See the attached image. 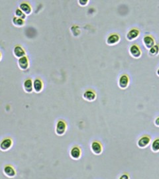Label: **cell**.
Instances as JSON below:
<instances>
[{
  "label": "cell",
  "mask_w": 159,
  "mask_h": 179,
  "mask_svg": "<svg viewBox=\"0 0 159 179\" xmlns=\"http://www.w3.org/2000/svg\"><path fill=\"white\" fill-rule=\"evenodd\" d=\"M67 126L66 123L63 121V120H60L57 122V125H56V133L58 135H64L66 131H67Z\"/></svg>",
  "instance_id": "obj_1"
},
{
  "label": "cell",
  "mask_w": 159,
  "mask_h": 179,
  "mask_svg": "<svg viewBox=\"0 0 159 179\" xmlns=\"http://www.w3.org/2000/svg\"><path fill=\"white\" fill-rule=\"evenodd\" d=\"M140 31L136 28H133L128 31L126 35V38L129 41H133L139 37Z\"/></svg>",
  "instance_id": "obj_2"
},
{
  "label": "cell",
  "mask_w": 159,
  "mask_h": 179,
  "mask_svg": "<svg viewBox=\"0 0 159 179\" xmlns=\"http://www.w3.org/2000/svg\"><path fill=\"white\" fill-rule=\"evenodd\" d=\"M129 54L135 58H139L142 55V52L139 46L137 45H133L129 48Z\"/></svg>",
  "instance_id": "obj_3"
},
{
  "label": "cell",
  "mask_w": 159,
  "mask_h": 179,
  "mask_svg": "<svg viewBox=\"0 0 159 179\" xmlns=\"http://www.w3.org/2000/svg\"><path fill=\"white\" fill-rule=\"evenodd\" d=\"M151 138L148 135H144L142 136L141 138L138 140L137 141V145L140 148H146L151 143Z\"/></svg>",
  "instance_id": "obj_4"
},
{
  "label": "cell",
  "mask_w": 159,
  "mask_h": 179,
  "mask_svg": "<svg viewBox=\"0 0 159 179\" xmlns=\"http://www.w3.org/2000/svg\"><path fill=\"white\" fill-rule=\"evenodd\" d=\"M129 78L126 75H123L120 76L118 81V86L123 90L126 89L129 86Z\"/></svg>",
  "instance_id": "obj_5"
},
{
  "label": "cell",
  "mask_w": 159,
  "mask_h": 179,
  "mask_svg": "<svg viewBox=\"0 0 159 179\" xmlns=\"http://www.w3.org/2000/svg\"><path fill=\"white\" fill-rule=\"evenodd\" d=\"M143 43L144 47L147 49H150L155 45V41L154 38L151 35L144 36L143 39Z\"/></svg>",
  "instance_id": "obj_6"
},
{
  "label": "cell",
  "mask_w": 159,
  "mask_h": 179,
  "mask_svg": "<svg viewBox=\"0 0 159 179\" xmlns=\"http://www.w3.org/2000/svg\"><path fill=\"white\" fill-rule=\"evenodd\" d=\"M120 41V37L118 34L113 33L110 35L107 38L106 43L108 45L110 46H113V45H115L117 44Z\"/></svg>",
  "instance_id": "obj_7"
},
{
  "label": "cell",
  "mask_w": 159,
  "mask_h": 179,
  "mask_svg": "<svg viewBox=\"0 0 159 179\" xmlns=\"http://www.w3.org/2000/svg\"><path fill=\"white\" fill-rule=\"evenodd\" d=\"M13 145V141L12 139L10 138H5L3 140L0 145V148L3 151H6L9 150Z\"/></svg>",
  "instance_id": "obj_8"
},
{
  "label": "cell",
  "mask_w": 159,
  "mask_h": 179,
  "mask_svg": "<svg viewBox=\"0 0 159 179\" xmlns=\"http://www.w3.org/2000/svg\"><path fill=\"white\" fill-rule=\"evenodd\" d=\"M18 66L21 70L22 71H25L28 69L29 66V59L27 57H23L18 60Z\"/></svg>",
  "instance_id": "obj_9"
},
{
  "label": "cell",
  "mask_w": 159,
  "mask_h": 179,
  "mask_svg": "<svg viewBox=\"0 0 159 179\" xmlns=\"http://www.w3.org/2000/svg\"><path fill=\"white\" fill-rule=\"evenodd\" d=\"M13 55L17 58H21L23 57H25V51L23 48L21 46H15L13 48Z\"/></svg>",
  "instance_id": "obj_10"
},
{
  "label": "cell",
  "mask_w": 159,
  "mask_h": 179,
  "mask_svg": "<svg viewBox=\"0 0 159 179\" xmlns=\"http://www.w3.org/2000/svg\"><path fill=\"white\" fill-rule=\"evenodd\" d=\"M23 89L27 93H31L34 90L33 82L31 79H27L23 82Z\"/></svg>",
  "instance_id": "obj_11"
},
{
  "label": "cell",
  "mask_w": 159,
  "mask_h": 179,
  "mask_svg": "<svg viewBox=\"0 0 159 179\" xmlns=\"http://www.w3.org/2000/svg\"><path fill=\"white\" fill-rule=\"evenodd\" d=\"M91 149L96 155H99L102 152V146L99 142L94 141L91 145Z\"/></svg>",
  "instance_id": "obj_12"
},
{
  "label": "cell",
  "mask_w": 159,
  "mask_h": 179,
  "mask_svg": "<svg viewBox=\"0 0 159 179\" xmlns=\"http://www.w3.org/2000/svg\"><path fill=\"white\" fill-rule=\"evenodd\" d=\"M83 98L86 101H94L96 98V93L92 90H87L83 94Z\"/></svg>",
  "instance_id": "obj_13"
},
{
  "label": "cell",
  "mask_w": 159,
  "mask_h": 179,
  "mask_svg": "<svg viewBox=\"0 0 159 179\" xmlns=\"http://www.w3.org/2000/svg\"><path fill=\"white\" fill-rule=\"evenodd\" d=\"M3 171H4V173L9 178H13L16 175V172L12 166L11 165H6L4 167V169H3Z\"/></svg>",
  "instance_id": "obj_14"
},
{
  "label": "cell",
  "mask_w": 159,
  "mask_h": 179,
  "mask_svg": "<svg viewBox=\"0 0 159 179\" xmlns=\"http://www.w3.org/2000/svg\"><path fill=\"white\" fill-rule=\"evenodd\" d=\"M43 88V84L40 79H35L33 82V89L37 93H40Z\"/></svg>",
  "instance_id": "obj_15"
},
{
  "label": "cell",
  "mask_w": 159,
  "mask_h": 179,
  "mask_svg": "<svg viewBox=\"0 0 159 179\" xmlns=\"http://www.w3.org/2000/svg\"><path fill=\"white\" fill-rule=\"evenodd\" d=\"M19 9L25 14L26 15H29L32 13V9L29 4L27 3H22L19 5Z\"/></svg>",
  "instance_id": "obj_16"
},
{
  "label": "cell",
  "mask_w": 159,
  "mask_h": 179,
  "mask_svg": "<svg viewBox=\"0 0 159 179\" xmlns=\"http://www.w3.org/2000/svg\"><path fill=\"white\" fill-rule=\"evenodd\" d=\"M70 157L74 159H78L81 156V150L78 147H74L70 150Z\"/></svg>",
  "instance_id": "obj_17"
},
{
  "label": "cell",
  "mask_w": 159,
  "mask_h": 179,
  "mask_svg": "<svg viewBox=\"0 0 159 179\" xmlns=\"http://www.w3.org/2000/svg\"><path fill=\"white\" fill-rule=\"evenodd\" d=\"M12 23L16 27H23L25 24V21L17 17H14L12 19Z\"/></svg>",
  "instance_id": "obj_18"
},
{
  "label": "cell",
  "mask_w": 159,
  "mask_h": 179,
  "mask_svg": "<svg viewBox=\"0 0 159 179\" xmlns=\"http://www.w3.org/2000/svg\"><path fill=\"white\" fill-rule=\"evenodd\" d=\"M148 53L149 55L151 57H156L159 54V46L157 45H155L154 47H152L149 49V51H148Z\"/></svg>",
  "instance_id": "obj_19"
},
{
  "label": "cell",
  "mask_w": 159,
  "mask_h": 179,
  "mask_svg": "<svg viewBox=\"0 0 159 179\" xmlns=\"http://www.w3.org/2000/svg\"><path fill=\"white\" fill-rule=\"evenodd\" d=\"M151 150L154 153L159 151V138L155 139L154 141L152 143Z\"/></svg>",
  "instance_id": "obj_20"
},
{
  "label": "cell",
  "mask_w": 159,
  "mask_h": 179,
  "mask_svg": "<svg viewBox=\"0 0 159 179\" xmlns=\"http://www.w3.org/2000/svg\"><path fill=\"white\" fill-rule=\"evenodd\" d=\"M15 15H16L17 17H18V18L22 19L23 20H25V19L26 18V16H27L25 15V14L19 8L16 9V11H15Z\"/></svg>",
  "instance_id": "obj_21"
},
{
  "label": "cell",
  "mask_w": 159,
  "mask_h": 179,
  "mask_svg": "<svg viewBox=\"0 0 159 179\" xmlns=\"http://www.w3.org/2000/svg\"><path fill=\"white\" fill-rule=\"evenodd\" d=\"M79 5L81 6H86L88 4V0H80V1H78Z\"/></svg>",
  "instance_id": "obj_22"
},
{
  "label": "cell",
  "mask_w": 159,
  "mask_h": 179,
  "mask_svg": "<svg viewBox=\"0 0 159 179\" xmlns=\"http://www.w3.org/2000/svg\"><path fill=\"white\" fill-rule=\"evenodd\" d=\"M119 179H129V175L127 174H123L119 177Z\"/></svg>",
  "instance_id": "obj_23"
},
{
  "label": "cell",
  "mask_w": 159,
  "mask_h": 179,
  "mask_svg": "<svg viewBox=\"0 0 159 179\" xmlns=\"http://www.w3.org/2000/svg\"><path fill=\"white\" fill-rule=\"evenodd\" d=\"M154 125L157 126V127H159V116L157 117L154 120Z\"/></svg>",
  "instance_id": "obj_24"
},
{
  "label": "cell",
  "mask_w": 159,
  "mask_h": 179,
  "mask_svg": "<svg viewBox=\"0 0 159 179\" xmlns=\"http://www.w3.org/2000/svg\"><path fill=\"white\" fill-rule=\"evenodd\" d=\"M157 75L158 76H159V68L157 70Z\"/></svg>",
  "instance_id": "obj_25"
}]
</instances>
